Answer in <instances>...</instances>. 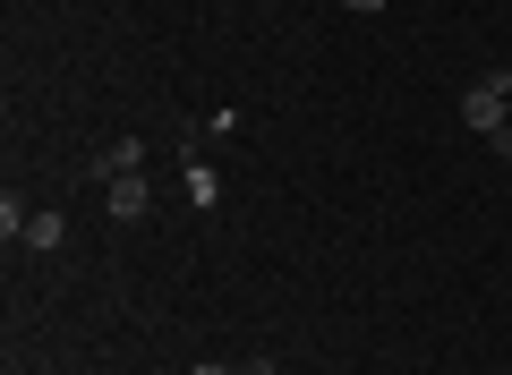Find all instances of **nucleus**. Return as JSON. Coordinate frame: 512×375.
<instances>
[{"label":"nucleus","mask_w":512,"mask_h":375,"mask_svg":"<svg viewBox=\"0 0 512 375\" xmlns=\"http://www.w3.org/2000/svg\"><path fill=\"white\" fill-rule=\"evenodd\" d=\"M495 154H504V162H512V120H504V128H495Z\"/></svg>","instance_id":"obj_6"},{"label":"nucleus","mask_w":512,"mask_h":375,"mask_svg":"<svg viewBox=\"0 0 512 375\" xmlns=\"http://www.w3.org/2000/svg\"><path fill=\"white\" fill-rule=\"evenodd\" d=\"M128 171H146V145H137V137H111V145H94V154H86V179H103V188H111V179H128Z\"/></svg>","instance_id":"obj_2"},{"label":"nucleus","mask_w":512,"mask_h":375,"mask_svg":"<svg viewBox=\"0 0 512 375\" xmlns=\"http://www.w3.org/2000/svg\"><path fill=\"white\" fill-rule=\"evenodd\" d=\"M103 205H111V222H137V214H146V171L111 179V188H103Z\"/></svg>","instance_id":"obj_3"},{"label":"nucleus","mask_w":512,"mask_h":375,"mask_svg":"<svg viewBox=\"0 0 512 375\" xmlns=\"http://www.w3.org/2000/svg\"><path fill=\"white\" fill-rule=\"evenodd\" d=\"M461 120H470L478 137H495V128L512 120V77H504V69H495V77H478V86L461 94Z\"/></svg>","instance_id":"obj_1"},{"label":"nucleus","mask_w":512,"mask_h":375,"mask_svg":"<svg viewBox=\"0 0 512 375\" xmlns=\"http://www.w3.org/2000/svg\"><path fill=\"white\" fill-rule=\"evenodd\" d=\"M188 375H239V367H222V358H197V367H188Z\"/></svg>","instance_id":"obj_5"},{"label":"nucleus","mask_w":512,"mask_h":375,"mask_svg":"<svg viewBox=\"0 0 512 375\" xmlns=\"http://www.w3.org/2000/svg\"><path fill=\"white\" fill-rule=\"evenodd\" d=\"M239 375H274V358H248V367H239Z\"/></svg>","instance_id":"obj_8"},{"label":"nucleus","mask_w":512,"mask_h":375,"mask_svg":"<svg viewBox=\"0 0 512 375\" xmlns=\"http://www.w3.org/2000/svg\"><path fill=\"white\" fill-rule=\"evenodd\" d=\"M60 239H69V222H60V214H35V222H26V248H35V256H52Z\"/></svg>","instance_id":"obj_4"},{"label":"nucleus","mask_w":512,"mask_h":375,"mask_svg":"<svg viewBox=\"0 0 512 375\" xmlns=\"http://www.w3.org/2000/svg\"><path fill=\"white\" fill-rule=\"evenodd\" d=\"M342 9H359V18H376V9H384V0H342Z\"/></svg>","instance_id":"obj_7"}]
</instances>
